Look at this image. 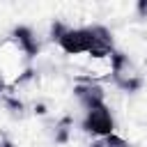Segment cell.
Here are the masks:
<instances>
[{
	"label": "cell",
	"mask_w": 147,
	"mask_h": 147,
	"mask_svg": "<svg viewBox=\"0 0 147 147\" xmlns=\"http://www.w3.org/2000/svg\"><path fill=\"white\" fill-rule=\"evenodd\" d=\"M74 92H76V96H78V101L83 103V108H85V110H90V108H94V106L106 103V101H103V90H101V85H96V83H92V80L76 85V90H74Z\"/></svg>",
	"instance_id": "277c9868"
},
{
	"label": "cell",
	"mask_w": 147,
	"mask_h": 147,
	"mask_svg": "<svg viewBox=\"0 0 147 147\" xmlns=\"http://www.w3.org/2000/svg\"><path fill=\"white\" fill-rule=\"evenodd\" d=\"M83 129H85L87 133H92V136H99V138L110 136V133H113V129H115V122H113V115H110L108 106H106V103H101V106L90 108V110L85 113Z\"/></svg>",
	"instance_id": "6da1fadb"
},
{
	"label": "cell",
	"mask_w": 147,
	"mask_h": 147,
	"mask_svg": "<svg viewBox=\"0 0 147 147\" xmlns=\"http://www.w3.org/2000/svg\"><path fill=\"white\" fill-rule=\"evenodd\" d=\"M90 147H106V145H103V142H101V140H96V142H92V145H90Z\"/></svg>",
	"instance_id": "30bf717a"
},
{
	"label": "cell",
	"mask_w": 147,
	"mask_h": 147,
	"mask_svg": "<svg viewBox=\"0 0 147 147\" xmlns=\"http://www.w3.org/2000/svg\"><path fill=\"white\" fill-rule=\"evenodd\" d=\"M64 30H67V25H62V23H53V28H51V34H53V39L57 41V37H60Z\"/></svg>",
	"instance_id": "52a82bcc"
},
{
	"label": "cell",
	"mask_w": 147,
	"mask_h": 147,
	"mask_svg": "<svg viewBox=\"0 0 147 147\" xmlns=\"http://www.w3.org/2000/svg\"><path fill=\"white\" fill-rule=\"evenodd\" d=\"M0 147H14V142L9 140V136L5 131H0Z\"/></svg>",
	"instance_id": "ba28073f"
},
{
	"label": "cell",
	"mask_w": 147,
	"mask_h": 147,
	"mask_svg": "<svg viewBox=\"0 0 147 147\" xmlns=\"http://www.w3.org/2000/svg\"><path fill=\"white\" fill-rule=\"evenodd\" d=\"M57 44L64 53L69 55H78V53H87L90 51V30L87 28H67L60 37Z\"/></svg>",
	"instance_id": "7a4b0ae2"
},
{
	"label": "cell",
	"mask_w": 147,
	"mask_h": 147,
	"mask_svg": "<svg viewBox=\"0 0 147 147\" xmlns=\"http://www.w3.org/2000/svg\"><path fill=\"white\" fill-rule=\"evenodd\" d=\"M87 30H90V51H87V55H92V57H110L115 53L113 51L110 30L103 28V25H92Z\"/></svg>",
	"instance_id": "3957f363"
},
{
	"label": "cell",
	"mask_w": 147,
	"mask_h": 147,
	"mask_svg": "<svg viewBox=\"0 0 147 147\" xmlns=\"http://www.w3.org/2000/svg\"><path fill=\"white\" fill-rule=\"evenodd\" d=\"M101 142L106 145V147H131L124 138H119V136H115V133H110V136H106V138H101Z\"/></svg>",
	"instance_id": "8992f818"
},
{
	"label": "cell",
	"mask_w": 147,
	"mask_h": 147,
	"mask_svg": "<svg viewBox=\"0 0 147 147\" xmlns=\"http://www.w3.org/2000/svg\"><path fill=\"white\" fill-rule=\"evenodd\" d=\"M138 14H140L142 18H147V0H140V2H138Z\"/></svg>",
	"instance_id": "9c48e42d"
},
{
	"label": "cell",
	"mask_w": 147,
	"mask_h": 147,
	"mask_svg": "<svg viewBox=\"0 0 147 147\" xmlns=\"http://www.w3.org/2000/svg\"><path fill=\"white\" fill-rule=\"evenodd\" d=\"M14 39H16V44L21 46V51H23L28 57H34V55L39 53L37 37H34V32H32L30 28H25V25H18V28H14Z\"/></svg>",
	"instance_id": "5b68a950"
}]
</instances>
